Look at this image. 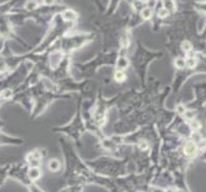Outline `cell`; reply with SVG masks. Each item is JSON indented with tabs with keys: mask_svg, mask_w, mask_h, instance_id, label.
Listing matches in <instances>:
<instances>
[{
	"mask_svg": "<svg viewBox=\"0 0 206 192\" xmlns=\"http://www.w3.org/2000/svg\"><path fill=\"white\" fill-rule=\"evenodd\" d=\"M27 159H28V162L31 164V168H39L40 160H41V154L39 151H34L27 156Z\"/></svg>",
	"mask_w": 206,
	"mask_h": 192,
	"instance_id": "1",
	"label": "cell"
},
{
	"mask_svg": "<svg viewBox=\"0 0 206 192\" xmlns=\"http://www.w3.org/2000/svg\"><path fill=\"white\" fill-rule=\"evenodd\" d=\"M197 151V146L195 145V142L192 141H188L186 145H184V154H186L187 156H192L195 155Z\"/></svg>",
	"mask_w": 206,
	"mask_h": 192,
	"instance_id": "2",
	"label": "cell"
},
{
	"mask_svg": "<svg viewBox=\"0 0 206 192\" xmlns=\"http://www.w3.org/2000/svg\"><path fill=\"white\" fill-rule=\"evenodd\" d=\"M77 18H78L77 13H76L74 10H72V9H67V10H64V12H63V19L64 21H68V22H74Z\"/></svg>",
	"mask_w": 206,
	"mask_h": 192,
	"instance_id": "3",
	"label": "cell"
},
{
	"mask_svg": "<svg viewBox=\"0 0 206 192\" xmlns=\"http://www.w3.org/2000/svg\"><path fill=\"white\" fill-rule=\"evenodd\" d=\"M117 67L118 71H123L128 67V59L126 57H119V59L117 60Z\"/></svg>",
	"mask_w": 206,
	"mask_h": 192,
	"instance_id": "4",
	"label": "cell"
},
{
	"mask_svg": "<svg viewBox=\"0 0 206 192\" xmlns=\"http://www.w3.org/2000/svg\"><path fill=\"white\" fill-rule=\"evenodd\" d=\"M48 167H49V169L51 170V172H58V170L60 169V162L58 159H53L49 162Z\"/></svg>",
	"mask_w": 206,
	"mask_h": 192,
	"instance_id": "5",
	"label": "cell"
},
{
	"mask_svg": "<svg viewBox=\"0 0 206 192\" xmlns=\"http://www.w3.org/2000/svg\"><path fill=\"white\" fill-rule=\"evenodd\" d=\"M28 176H30V178L31 179H39L40 177H41V172H40V169L39 168H31L30 169V173H28Z\"/></svg>",
	"mask_w": 206,
	"mask_h": 192,
	"instance_id": "6",
	"label": "cell"
},
{
	"mask_svg": "<svg viewBox=\"0 0 206 192\" xmlns=\"http://www.w3.org/2000/svg\"><path fill=\"white\" fill-rule=\"evenodd\" d=\"M163 4H164V8L168 10H174L176 9V3L173 0H163Z\"/></svg>",
	"mask_w": 206,
	"mask_h": 192,
	"instance_id": "7",
	"label": "cell"
},
{
	"mask_svg": "<svg viewBox=\"0 0 206 192\" xmlns=\"http://www.w3.org/2000/svg\"><path fill=\"white\" fill-rule=\"evenodd\" d=\"M151 16H153V10H151L150 8H144L142 10H141V17H142L144 19H150Z\"/></svg>",
	"mask_w": 206,
	"mask_h": 192,
	"instance_id": "8",
	"label": "cell"
},
{
	"mask_svg": "<svg viewBox=\"0 0 206 192\" xmlns=\"http://www.w3.org/2000/svg\"><path fill=\"white\" fill-rule=\"evenodd\" d=\"M114 78L117 82H123L126 80V73L123 71H117L114 74Z\"/></svg>",
	"mask_w": 206,
	"mask_h": 192,
	"instance_id": "9",
	"label": "cell"
},
{
	"mask_svg": "<svg viewBox=\"0 0 206 192\" xmlns=\"http://www.w3.org/2000/svg\"><path fill=\"white\" fill-rule=\"evenodd\" d=\"M25 8H26L27 10L36 9V8H37V2H36V0H28V2L26 3V5H25Z\"/></svg>",
	"mask_w": 206,
	"mask_h": 192,
	"instance_id": "10",
	"label": "cell"
},
{
	"mask_svg": "<svg viewBox=\"0 0 206 192\" xmlns=\"http://www.w3.org/2000/svg\"><path fill=\"white\" fill-rule=\"evenodd\" d=\"M196 64H197V62H196V59H195V58H187L186 59V66L188 68H193Z\"/></svg>",
	"mask_w": 206,
	"mask_h": 192,
	"instance_id": "11",
	"label": "cell"
},
{
	"mask_svg": "<svg viewBox=\"0 0 206 192\" xmlns=\"http://www.w3.org/2000/svg\"><path fill=\"white\" fill-rule=\"evenodd\" d=\"M176 67L177 68H184V66H186V60L184 59H182V58H178L177 60H176Z\"/></svg>",
	"mask_w": 206,
	"mask_h": 192,
	"instance_id": "12",
	"label": "cell"
},
{
	"mask_svg": "<svg viewBox=\"0 0 206 192\" xmlns=\"http://www.w3.org/2000/svg\"><path fill=\"white\" fill-rule=\"evenodd\" d=\"M182 49H183L184 51H190V50L192 49L191 42H190V41H184V42H182Z\"/></svg>",
	"mask_w": 206,
	"mask_h": 192,
	"instance_id": "13",
	"label": "cell"
},
{
	"mask_svg": "<svg viewBox=\"0 0 206 192\" xmlns=\"http://www.w3.org/2000/svg\"><path fill=\"white\" fill-rule=\"evenodd\" d=\"M168 13H169V12H168L165 8H161L159 12H158V16H159V18H165V17L168 16Z\"/></svg>",
	"mask_w": 206,
	"mask_h": 192,
	"instance_id": "14",
	"label": "cell"
},
{
	"mask_svg": "<svg viewBox=\"0 0 206 192\" xmlns=\"http://www.w3.org/2000/svg\"><path fill=\"white\" fill-rule=\"evenodd\" d=\"M133 7H135L136 9H141V10L144 9V4L141 3V2H138V0H136V2L133 3Z\"/></svg>",
	"mask_w": 206,
	"mask_h": 192,
	"instance_id": "15",
	"label": "cell"
},
{
	"mask_svg": "<svg viewBox=\"0 0 206 192\" xmlns=\"http://www.w3.org/2000/svg\"><path fill=\"white\" fill-rule=\"evenodd\" d=\"M191 127L193 128V130H199V128L201 127V124H200L197 121H192V122H191Z\"/></svg>",
	"mask_w": 206,
	"mask_h": 192,
	"instance_id": "16",
	"label": "cell"
},
{
	"mask_svg": "<svg viewBox=\"0 0 206 192\" xmlns=\"http://www.w3.org/2000/svg\"><path fill=\"white\" fill-rule=\"evenodd\" d=\"M3 96H4L5 99L10 98V96H12V91H10V90H5V91H4V94H3Z\"/></svg>",
	"mask_w": 206,
	"mask_h": 192,
	"instance_id": "17",
	"label": "cell"
},
{
	"mask_svg": "<svg viewBox=\"0 0 206 192\" xmlns=\"http://www.w3.org/2000/svg\"><path fill=\"white\" fill-rule=\"evenodd\" d=\"M54 3H55V0H44V4L45 5H53Z\"/></svg>",
	"mask_w": 206,
	"mask_h": 192,
	"instance_id": "18",
	"label": "cell"
},
{
	"mask_svg": "<svg viewBox=\"0 0 206 192\" xmlns=\"http://www.w3.org/2000/svg\"><path fill=\"white\" fill-rule=\"evenodd\" d=\"M140 147L144 149V150H146V149H147V144H146V142H141V144H140Z\"/></svg>",
	"mask_w": 206,
	"mask_h": 192,
	"instance_id": "19",
	"label": "cell"
},
{
	"mask_svg": "<svg viewBox=\"0 0 206 192\" xmlns=\"http://www.w3.org/2000/svg\"><path fill=\"white\" fill-rule=\"evenodd\" d=\"M178 112H179V113H183V112H184V110H183V106H178Z\"/></svg>",
	"mask_w": 206,
	"mask_h": 192,
	"instance_id": "20",
	"label": "cell"
}]
</instances>
